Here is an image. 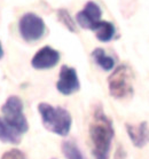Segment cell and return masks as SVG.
Returning <instances> with one entry per match:
<instances>
[{
  "instance_id": "obj_1",
  "label": "cell",
  "mask_w": 149,
  "mask_h": 159,
  "mask_svg": "<svg viewBox=\"0 0 149 159\" xmlns=\"http://www.w3.org/2000/svg\"><path fill=\"white\" fill-rule=\"evenodd\" d=\"M88 130L94 159H109L115 130L113 121L105 115L100 103H96L92 109Z\"/></svg>"
},
{
  "instance_id": "obj_17",
  "label": "cell",
  "mask_w": 149,
  "mask_h": 159,
  "mask_svg": "<svg viewBox=\"0 0 149 159\" xmlns=\"http://www.w3.org/2000/svg\"><path fill=\"white\" fill-rule=\"evenodd\" d=\"M53 159H55V158H53Z\"/></svg>"
},
{
  "instance_id": "obj_5",
  "label": "cell",
  "mask_w": 149,
  "mask_h": 159,
  "mask_svg": "<svg viewBox=\"0 0 149 159\" xmlns=\"http://www.w3.org/2000/svg\"><path fill=\"white\" fill-rule=\"evenodd\" d=\"M46 25L44 20L35 13H26L18 22V31L28 43L39 40L44 36Z\"/></svg>"
},
{
  "instance_id": "obj_14",
  "label": "cell",
  "mask_w": 149,
  "mask_h": 159,
  "mask_svg": "<svg viewBox=\"0 0 149 159\" xmlns=\"http://www.w3.org/2000/svg\"><path fill=\"white\" fill-rule=\"evenodd\" d=\"M58 21L61 22L63 25L66 26L67 29L69 30L70 32H77V26H76V22H73L72 17L70 16L69 11L64 9V8H61L58 11Z\"/></svg>"
},
{
  "instance_id": "obj_16",
  "label": "cell",
  "mask_w": 149,
  "mask_h": 159,
  "mask_svg": "<svg viewBox=\"0 0 149 159\" xmlns=\"http://www.w3.org/2000/svg\"><path fill=\"white\" fill-rule=\"evenodd\" d=\"M2 56H4V49H2V46L0 43V58H2Z\"/></svg>"
},
{
  "instance_id": "obj_6",
  "label": "cell",
  "mask_w": 149,
  "mask_h": 159,
  "mask_svg": "<svg viewBox=\"0 0 149 159\" xmlns=\"http://www.w3.org/2000/svg\"><path fill=\"white\" fill-rule=\"evenodd\" d=\"M79 88L80 83L76 70L68 65H62L56 83V89L63 95H70L79 90Z\"/></svg>"
},
{
  "instance_id": "obj_4",
  "label": "cell",
  "mask_w": 149,
  "mask_h": 159,
  "mask_svg": "<svg viewBox=\"0 0 149 159\" xmlns=\"http://www.w3.org/2000/svg\"><path fill=\"white\" fill-rule=\"evenodd\" d=\"M1 112L4 115L5 121L17 130L21 135L28 132L29 125L23 113V102L18 96H9L1 107Z\"/></svg>"
},
{
  "instance_id": "obj_7",
  "label": "cell",
  "mask_w": 149,
  "mask_h": 159,
  "mask_svg": "<svg viewBox=\"0 0 149 159\" xmlns=\"http://www.w3.org/2000/svg\"><path fill=\"white\" fill-rule=\"evenodd\" d=\"M60 61V53L51 46L41 47L31 60V65L36 70L52 69Z\"/></svg>"
},
{
  "instance_id": "obj_11",
  "label": "cell",
  "mask_w": 149,
  "mask_h": 159,
  "mask_svg": "<svg viewBox=\"0 0 149 159\" xmlns=\"http://www.w3.org/2000/svg\"><path fill=\"white\" fill-rule=\"evenodd\" d=\"M0 141L11 144H20L21 134L8 125L2 118H0Z\"/></svg>"
},
{
  "instance_id": "obj_13",
  "label": "cell",
  "mask_w": 149,
  "mask_h": 159,
  "mask_svg": "<svg viewBox=\"0 0 149 159\" xmlns=\"http://www.w3.org/2000/svg\"><path fill=\"white\" fill-rule=\"evenodd\" d=\"M62 153L67 159H86L78 145L73 141H63L61 144Z\"/></svg>"
},
{
  "instance_id": "obj_12",
  "label": "cell",
  "mask_w": 149,
  "mask_h": 159,
  "mask_svg": "<svg viewBox=\"0 0 149 159\" xmlns=\"http://www.w3.org/2000/svg\"><path fill=\"white\" fill-rule=\"evenodd\" d=\"M92 57L94 58L95 63L101 66L102 70L105 71H109L115 66V60L111 56L105 54V52L102 48H95L92 52Z\"/></svg>"
},
{
  "instance_id": "obj_3",
  "label": "cell",
  "mask_w": 149,
  "mask_h": 159,
  "mask_svg": "<svg viewBox=\"0 0 149 159\" xmlns=\"http://www.w3.org/2000/svg\"><path fill=\"white\" fill-rule=\"evenodd\" d=\"M109 93L114 98L126 100L132 98L133 89V73L130 66L122 64L114 70L108 78Z\"/></svg>"
},
{
  "instance_id": "obj_15",
  "label": "cell",
  "mask_w": 149,
  "mask_h": 159,
  "mask_svg": "<svg viewBox=\"0 0 149 159\" xmlns=\"http://www.w3.org/2000/svg\"><path fill=\"white\" fill-rule=\"evenodd\" d=\"M1 159H26V155L18 149H12L9 151L5 152Z\"/></svg>"
},
{
  "instance_id": "obj_9",
  "label": "cell",
  "mask_w": 149,
  "mask_h": 159,
  "mask_svg": "<svg viewBox=\"0 0 149 159\" xmlns=\"http://www.w3.org/2000/svg\"><path fill=\"white\" fill-rule=\"evenodd\" d=\"M126 132L131 139L132 144L137 148H143L149 142V126L147 121H141L139 125L126 124Z\"/></svg>"
},
{
  "instance_id": "obj_8",
  "label": "cell",
  "mask_w": 149,
  "mask_h": 159,
  "mask_svg": "<svg viewBox=\"0 0 149 159\" xmlns=\"http://www.w3.org/2000/svg\"><path fill=\"white\" fill-rule=\"evenodd\" d=\"M102 11L100 6L94 1H87L83 11L77 13L76 22L83 29L93 30L95 24L101 21Z\"/></svg>"
},
{
  "instance_id": "obj_10",
  "label": "cell",
  "mask_w": 149,
  "mask_h": 159,
  "mask_svg": "<svg viewBox=\"0 0 149 159\" xmlns=\"http://www.w3.org/2000/svg\"><path fill=\"white\" fill-rule=\"evenodd\" d=\"M92 31H94L95 36L101 43H108L113 39L116 32V29L113 23L108 21H99Z\"/></svg>"
},
{
  "instance_id": "obj_2",
  "label": "cell",
  "mask_w": 149,
  "mask_h": 159,
  "mask_svg": "<svg viewBox=\"0 0 149 159\" xmlns=\"http://www.w3.org/2000/svg\"><path fill=\"white\" fill-rule=\"evenodd\" d=\"M38 111L46 129L58 136H67L69 134L72 125V118L68 110L41 102L38 105Z\"/></svg>"
}]
</instances>
